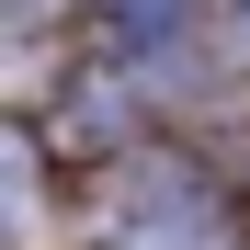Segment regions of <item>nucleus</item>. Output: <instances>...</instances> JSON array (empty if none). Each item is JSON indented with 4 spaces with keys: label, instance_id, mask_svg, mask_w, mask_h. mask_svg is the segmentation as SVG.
I'll return each mask as SVG.
<instances>
[{
    "label": "nucleus",
    "instance_id": "nucleus-2",
    "mask_svg": "<svg viewBox=\"0 0 250 250\" xmlns=\"http://www.w3.org/2000/svg\"><path fill=\"white\" fill-rule=\"evenodd\" d=\"M125 250H216V239H205V228H137Z\"/></svg>",
    "mask_w": 250,
    "mask_h": 250
},
{
    "label": "nucleus",
    "instance_id": "nucleus-1",
    "mask_svg": "<svg viewBox=\"0 0 250 250\" xmlns=\"http://www.w3.org/2000/svg\"><path fill=\"white\" fill-rule=\"evenodd\" d=\"M182 12H193V0H103V23H114V34H137V46H171Z\"/></svg>",
    "mask_w": 250,
    "mask_h": 250
}]
</instances>
